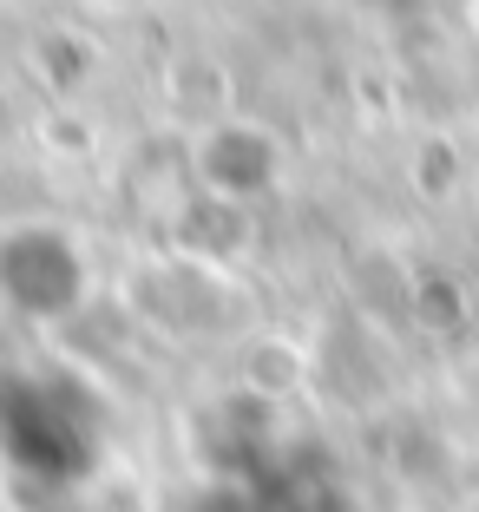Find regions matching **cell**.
<instances>
[{
	"instance_id": "1",
	"label": "cell",
	"mask_w": 479,
	"mask_h": 512,
	"mask_svg": "<svg viewBox=\"0 0 479 512\" xmlns=\"http://www.w3.org/2000/svg\"><path fill=\"white\" fill-rule=\"evenodd\" d=\"M99 289L86 243L53 217L0 224V322L20 329H60Z\"/></svg>"
},
{
	"instance_id": "2",
	"label": "cell",
	"mask_w": 479,
	"mask_h": 512,
	"mask_svg": "<svg viewBox=\"0 0 479 512\" xmlns=\"http://www.w3.org/2000/svg\"><path fill=\"white\" fill-rule=\"evenodd\" d=\"M191 165H197V178H204V191L243 204V197H263L276 178H283V145H276L263 125L230 119V125H210L204 132V145H197Z\"/></svg>"
},
{
	"instance_id": "3",
	"label": "cell",
	"mask_w": 479,
	"mask_h": 512,
	"mask_svg": "<svg viewBox=\"0 0 479 512\" xmlns=\"http://www.w3.org/2000/svg\"><path fill=\"white\" fill-rule=\"evenodd\" d=\"M473 27H479V0H473Z\"/></svg>"
}]
</instances>
